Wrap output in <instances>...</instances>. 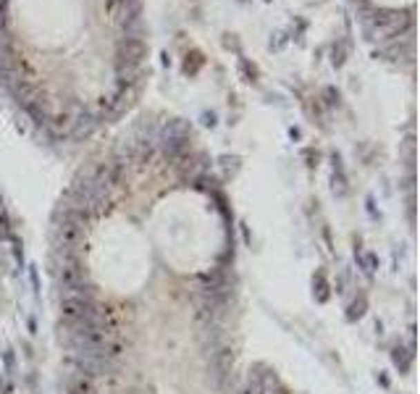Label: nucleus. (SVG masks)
I'll list each match as a JSON object with an SVG mask.
<instances>
[{
  "instance_id": "nucleus-26",
  "label": "nucleus",
  "mask_w": 420,
  "mask_h": 394,
  "mask_svg": "<svg viewBox=\"0 0 420 394\" xmlns=\"http://www.w3.org/2000/svg\"><path fill=\"white\" fill-rule=\"evenodd\" d=\"M274 394H289V392H287V389H284V386H278V389H276Z\"/></svg>"
},
{
  "instance_id": "nucleus-17",
  "label": "nucleus",
  "mask_w": 420,
  "mask_h": 394,
  "mask_svg": "<svg viewBox=\"0 0 420 394\" xmlns=\"http://www.w3.org/2000/svg\"><path fill=\"white\" fill-rule=\"evenodd\" d=\"M200 66H202V55H200V53H192V55H187V61H184V71H187V74H197Z\"/></svg>"
},
{
  "instance_id": "nucleus-3",
  "label": "nucleus",
  "mask_w": 420,
  "mask_h": 394,
  "mask_svg": "<svg viewBox=\"0 0 420 394\" xmlns=\"http://www.w3.org/2000/svg\"><path fill=\"white\" fill-rule=\"evenodd\" d=\"M247 384H252L260 394H274L276 389L281 386V381H278V376H276V370L274 368H268L265 363H255V366L249 368Z\"/></svg>"
},
{
  "instance_id": "nucleus-10",
  "label": "nucleus",
  "mask_w": 420,
  "mask_h": 394,
  "mask_svg": "<svg viewBox=\"0 0 420 394\" xmlns=\"http://www.w3.org/2000/svg\"><path fill=\"white\" fill-rule=\"evenodd\" d=\"M412 360H415V353H412V347H394L392 350V363L394 368L402 373V376H407L410 373V368H412Z\"/></svg>"
},
{
  "instance_id": "nucleus-5",
  "label": "nucleus",
  "mask_w": 420,
  "mask_h": 394,
  "mask_svg": "<svg viewBox=\"0 0 420 394\" xmlns=\"http://www.w3.org/2000/svg\"><path fill=\"white\" fill-rule=\"evenodd\" d=\"M97 126H100V121H97V116H95V111L79 108L77 113H71V126H68V134H71L74 140H82V137H90Z\"/></svg>"
},
{
  "instance_id": "nucleus-24",
  "label": "nucleus",
  "mask_w": 420,
  "mask_h": 394,
  "mask_svg": "<svg viewBox=\"0 0 420 394\" xmlns=\"http://www.w3.org/2000/svg\"><path fill=\"white\" fill-rule=\"evenodd\" d=\"M289 134H292V140H300V137H302L300 129H289Z\"/></svg>"
},
{
  "instance_id": "nucleus-1",
  "label": "nucleus",
  "mask_w": 420,
  "mask_h": 394,
  "mask_svg": "<svg viewBox=\"0 0 420 394\" xmlns=\"http://www.w3.org/2000/svg\"><path fill=\"white\" fill-rule=\"evenodd\" d=\"M412 55H415V48H412V32H407L402 37L392 39L383 50L376 53V58L392 61V64H412Z\"/></svg>"
},
{
  "instance_id": "nucleus-6",
  "label": "nucleus",
  "mask_w": 420,
  "mask_h": 394,
  "mask_svg": "<svg viewBox=\"0 0 420 394\" xmlns=\"http://www.w3.org/2000/svg\"><path fill=\"white\" fill-rule=\"evenodd\" d=\"M142 3L140 0H111V13L118 26H126L131 21H140Z\"/></svg>"
},
{
  "instance_id": "nucleus-9",
  "label": "nucleus",
  "mask_w": 420,
  "mask_h": 394,
  "mask_svg": "<svg viewBox=\"0 0 420 394\" xmlns=\"http://www.w3.org/2000/svg\"><path fill=\"white\" fill-rule=\"evenodd\" d=\"M354 261H357V268H360L365 276H373L381 265L376 252H370V250H360V247H354Z\"/></svg>"
},
{
  "instance_id": "nucleus-11",
  "label": "nucleus",
  "mask_w": 420,
  "mask_h": 394,
  "mask_svg": "<svg viewBox=\"0 0 420 394\" xmlns=\"http://www.w3.org/2000/svg\"><path fill=\"white\" fill-rule=\"evenodd\" d=\"M24 111L32 116V121L37 124V126H48V121H50V105L45 103L42 97H37V100H32L29 105H24Z\"/></svg>"
},
{
  "instance_id": "nucleus-13",
  "label": "nucleus",
  "mask_w": 420,
  "mask_h": 394,
  "mask_svg": "<svg viewBox=\"0 0 420 394\" xmlns=\"http://www.w3.org/2000/svg\"><path fill=\"white\" fill-rule=\"evenodd\" d=\"M365 313H368V297L360 292V294H357V297L347 305V313H344V315H347V321H350V323H354V321H360Z\"/></svg>"
},
{
  "instance_id": "nucleus-2",
  "label": "nucleus",
  "mask_w": 420,
  "mask_h": 394,
  "mask_svg": "<svg viewBox=\"0 0 420 394\" xmlns=\"http://www.w3.org/2000/svg\"><path fill=\"white\" fill-rule=\"evenodd\" d=\"M68 363L77 368L82 376H105L113 370V360L111 357H95V355H71Z\"/></svg>"
},
{
  "instance_id": "nucleus-7",
  "label": "nucleus",
  "mask_w": 420,
  "mask_h": 394,
  "mask_svg": "<svg viewBox=\"0 0 420 394\" xmlns=\"http://www.w3.org/2000/svg\"><path fill=\"white\" fill-rule=\"evenodd\" d=\"M116 77H118V87H121V90H131V87L140 82L142 71H140V66L116 61Z\"/></svg>"
},
{
  "instance_id": "nucleus-27",
  "label": "nucleus",
  "mask_w": 420,
  "mask_h": 394,
  "mask_svg": "<svg viewBox=\"0 0 420 394\" xmlns=\"http://www.w3.org/2000/svg\"><path fill=\"white\" fill-rule=\"evenodd\" d=\"M6 3H8V0H0V11H3V8H6Z\"/></svg>"
},
{
  "instance_id": "nucleus-22",
  "label": "nucleus",
  "mask_w": 420,
  "mask_h": 394,
  "mask_svg": "<svg viewBox=\"0 0 420 394\" xmlns=\"http://www.w3.org/2000/svg\"><path fill=\"white\" fill-rule=\"evenodd\" d=\"M305 158H307V160H310V163H307V166H315V163H318V150H305Z\"/></svg>"
},
{
  "instance_id": "nucleus-21",
  "label": "nucleus",
  "mask_w": 420,
  "mask_h": 394,
  "mask_svg": "<svg viewBox=\"0 0 420 394\" xmlns=\"http://www.w3.org/2000/svg\"><path fill=\"white\" fill-rule=\"evenodd\" d=\"M202 124H205V126H216L218 118H216V113H202Z\"/></svg>"
},
{
  "instance_id": "nucleus-15",
  "label": "nucleus",
  "mask_w": 420,
  "mask_h": 394,
  "mask_svg": "<svg viewBox=\"0 0 420 394\" xmlns=\"http://www.w3.org/2000/svg\"><path fill=\"white\" fill-rule=\"evenodd\" d=\"M344 61H347V42L339 39V42H334V48H331V64L339 68V66H344Z\"/></svg>"
},
{
  "instance_id": "nucleus-23",
  "label": "nucleus",
  "mask_w": 420,
  "mask_h": 394,
  "mask_svg": "<svg viewBox=\"0 0 420 394\" xmlns=\"http://www.w3.org/2000/svg\"><path fill=\"white\" fill-rule=\"evenodd\" d=\"M239 394H260V392H258V389H255L252 384H245V386L239 389Z\"/></svg>"
},
{
  "instance_id": "nucleus-20",
  "label": "nucleus",
  "mask_w": 420,
  "mask_h": 394,
  "mask_svg": "<svg viewBox=\"0 0 420 394\" xmlns=\"http://www.w3.org/2000/svg\"><path fill=\"white\" fill-rule=\"evenodd\" d=\"M287 45V37L284 35H276V39H271V50H281Z\"/></svg>"
},
{
  "instance_id": "nucleus-8",
  "label": "nucleus",
  "mask_w": 420,
  "mask_h": 394,
  "mask_svg": "<svg viewBox=\"0 0 420 394\" xmlns=\"http://www.w3.org/2000/svg\"><path fill=\"white\" fill-rule=\"evenodd\" d=\"M334 176H331V189L336 197H347L350 195V182H347V173H344V166H341V158L334 153Z\"/></svg>"
},
{
  "instance_id": "nucleus-14",
  "label": "nucleus",
  "mask_w": 420,
  "mask_h": 394,
  "mask_svg": "<svg viewBox=\"0 0 420 394\" xmlns=\"http://www.w3.org/2000/svg\"><path fill=\"white\" fill-rule=\"evenodd\" d=\"M13 226H11V216H8V210L3 208L0 210V242H11L13 239Z\"/></svg>"
},
{
  "instance_id": "nucleus-4",
  "label": "nucleus",
  "mask_w": 420,
  "mask_h": 394,
  "mask_svg": "<svg viewBox=\"0 0 420 394\" xmlns=\"http://www.w3.org/2000/svg\"><path fill=\"white\" fill-rule=\"evenodd\" d=\"M116 55H118V61H124V64L140 66L144 58H147V45H144L140 37H124V39H118Z\"/></svg>"
},
{
  "instance_id": "nucleus-16",
  "label": "nucleus",
  "mask_w": 420,
  "mask_h": 394,
  "mask_svg": "<svg viewBox=\"0 0 420 394\" xmlns=\"http://www.w3.org/2000/svg\"><path fill=\"white\" fill-rule=\"evenodd\" d=\"M323 103H326L328 108H339L341 92L336 90V87H326V90H323Z\"/></svg>"
},
{
  "instance_id": "nucleus-19",
  "label": "nucleus",
  "mask_w": 420,
  "mask_h": 394,
  "mask_svg": "<svg viewBox=\"0 0 420 394\" xmlns=\"http://www.w3.org/2000/svg\"><path fill=\"white\" fill-rule=\"evenodd\" d=\"M221 166L226 171H231V173H234V171L239 169V158H236V156H223L221 158Z\"/></svg>"
},
{
  "instance_id": "nucleus-12",
  "label": "nucleus",
  "mask_w": 420,
  "mask_h": 394,
  "mask_svg": "<svg viewBox=\"0 0 420 394\" xmlns=\"http://www.w3.org/2000/svg\"><path fill=\"white\" fill-rule=\"evenodd\" d=\"M313 297L315 302H328L331 300V281L323 268H318L313 274Z\"/></svg>"
},
{
  "instance_id": "nucleus-25",
  "label": "nucleus",
  "mask_w": 420,
  "mask_h": 394,
  "mask_svg": "<svg viewBox=\"0 0 420 394\" xmlns=\"http://www.w3.org/2000/svg\"><path fill=\"white\" fill-rule=\"evenodd\" d=\"M3 29H6V13L0 11V32H3Z\"/></svg>"
},
{
  "instance_id": "nucleus-18",
  "label": "nucleus",
  "mask_w": 420,
  "mask_h": 394,
  "mask_svg": "<svg viewBox=\"0 0 420 394\" xmlns=\"http://www.w3.org/2000/svg\"><path fill=\"white\" fill-rule=\"evenodd\" d=\"M239 71L245 74V79H247V82H255V79H258V68L249 64L247 58H239Z\"/></svg>"
}]
</instances>
